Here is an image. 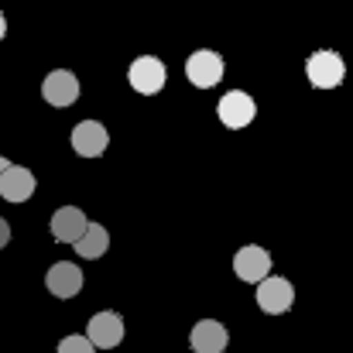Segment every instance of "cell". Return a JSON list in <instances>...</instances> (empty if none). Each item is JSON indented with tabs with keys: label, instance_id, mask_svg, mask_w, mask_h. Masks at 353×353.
<instances>
[{
	"label": "cell",
	"instance_id": "obj_9",
	"mask_svg": "<svg viewBox=\"0 0 353 353\" xmlns=\"http://www.w3.org/2000/svg\"><path fill=\"white\" fill-rule=\"evenodd\" d=\"M234 271L240 281H264L268 274H271V254L264 250V247H257V243H247V247H240L234 254Z\"/></svg>",
	"mask_w": 353,
	"mask_h": 353
},
{
	"label": "cell",
	"instance_id": "obj_11",
	"mask_svg": "<svg viewBox=\"0 0 353 353\" xmlns=\"http://www.w3.org/2000/svg\"><path fill=\"white\" fill-rule=\"evenodd\" d=\"M34 189H38L34 172L24 165H7V172L0 175V196L7 203H28L34 196Z\"/></svg>",
	"mask_w": 353,
	"mask_h": 353
},
{
	"label": "cell",
	"instance_id": "obj_15",
	"mask_svg": "<svg viewBox=\"0 0 353 353\" xmlns=\"http://www.w3.org/2000/svg\"><path fill=\"white\" fill-rule=\"evenodd\" d=\"M59 353H93V343L83 333H72V336H62L59 340Z\"/></svg>",
	"mask_w": 353,
	"mask_h": 353
},
{
	"label": "cell",
	"instance_id": "obj_1",
	"mask_svg": "<svg viewBox=\"0 0 353 353\" xmlns=\"http://www.w3.org/2000/svg\"><path fill=\"white\" fill-rule=\"evenodd\" d=\"M305 76L316 90H336L347 79V62L333 48H319L305 59Z\"/></svg>",
	"mask_w": 353,
	"mask_h": 353
},
{
	"label": "cell",
	"instance_id": "obj_4",
	"mask_svg": "<svg viewBox=\"0 0 353 353\" xmlns=\"http://www.w3.org/2000/svg\"><path fill=\"white\" fill-rule=\"evenodd\" d=\"M127 79H130V86H134L137 93L154 97V93H161V90H165L168 69H165V62H161V59H154V55H141V59H134V62H130Z\"/></svg>",
	"mask_w": 353,
	"mask_h": 353
},
{
	"label": "cell",
	"instance_id": "obj_18",
	"mask_svg": "<svg viewBox=\"0 0 353 353\" xmlns=\"http://www.w3.org/2000/svg\"><path fill=\"white\" fill-rule=\"evenodd\" d=\"M7 165H10V161H7V158H3V154H0V175H3V172H7Z\"/></svg>",
	"mask_w": 353,
	"mask_h": 353
},
{
	"label": "cell",
	"instance_id": "obj_7",
	"mask_svg": "<svg viewBox=\"0 0 353 353\" xmlns=\"http://www.w3.org/2000/svg\"><path fill=\"white\" fill-rule=\"evenodd\" d=\"M41 97H45L48 107L65 110V107H72V103L79 100V79H76L69 69H55V72L45 76V83H41Z\"/></svg>",
	"mask_w": 353,
	"mask_h": 353
},
{
	"label": "cell",
	"instance_id": "obj_14",
	"mask_svg": "<svg viewBox=\"0 0 353 353\" xmlns=\"http://www.w3.org/2000/svg\"><path fill=\"white\" fill-rule=\"evenodd\" d=\"M72 247L79 250V257L97 261V257H103V254H107V247H110V234H107V227H103V223H86L83 236H79Z\"/></svg>",
	"mask_w": 353,
	"mask_h": 353
},
{
	"label": "cell",
	"instance_id": "obj_13",
	"mask_svg": "<svg viewBox=\"0 0 353 353\" xmlns=\"http://www.w3.org/2000/svg\"><path fill=\"white\" fill-rule=\"evenodd\" d=\"M86 213L79 210V206H59L55 213H52V223H48V230L52 236L59 240V243H76L83 230H86Z\"/></svg>",
	"mask_w": 353,
	"mask_h": 353
},
{
	"label": "cell",
	"instance_id": "obj_5",
	"mask_svg": "<svg viewBox=\"0 0 353 353\" xmlns=\"http://www.w3.org/2000/svg\"><path fill=\"white\" fill-rule=\"evenodd\" d=\"M216 117L223 120L230 130H243L247 123H254V117H257V103H254L250 93L230 90L227 97H220V103H216Z\"/></svg>",
	"mask_w": 353,
	"mask_h": 353
},
{
	"label": "cell",
	"instance_id": "obj_6",
	"mask_svg": "<svg viewBox=\"0 0 353 353\" xmlns=\"http://www.w3.org/2000/svg\"><path fill=\"white\" fill-rule=\"evenodd\" d=\"M90 343H93V350L100 347V350H114L120 347V340H123V316L120 312H97L90 323H86V333H83Z\"/></svg>",
	"mask_w": 353,
	"mask_h": 353
},
{
	"label": "cell",
	"instance_id": "obj_12",
	"mask_svg": "<svg viewBox=\"0 0 353 353\" xmlns=\"http://www.w3.org/2000/svg\"><path fill=\"white\" fill-rule=\"evenodd\" d=\"M45 288H48L55 299H72V295H79V288H83V271H79L72 261H59V264L48 268Z\"/></svg>",
	"mask_w": 353,
	"mask_h": 353
},
{
	"label": "cell",
	"instance_id": "obj_10",
	"mask_svg": "<svg viewBox=\"0 0 353 353\" xmlns=\"http://www.w3.org/2000/svg\"><path fill=\"white\" fill-rule=\"evenodd\" d=\"M189 347L196 353H223L230 347V333L216 319H199L189 333Z\"/></svg>",
	"mask_w": 353,
	"mask_h": 353
},
{
	"label": "cell",
	"instance_id": "obj_8",
	"mask_svg": "<svg viewBox=\"0 0 353 353\" xmlns=\"http://www.w3.org/2000/svg\"><path fill=\"white\" fill-rule=\"evenodd\" d=\"M110 144V134L100 120H79L72 127V151L83 158H100Z\"/></svg>",
	"mask_w": 353,
	"mask_h": 353
},
{
	"label": "cell",
	"instance_id": "obj_16",
	"mask_svg": "<svg viewBox=\"0 0 353 353\" xmlns=\"http://www.w3.org/2000/svg\"><path fill=\"white\" fill-rule=\"evenodd\" d=\"M7 240H10V227H7V220L0 216V250L7 247Z\"/></svg>",
	"mask_w": 353,
	"mask_h": 353
},
{
	"label": "cell",
	"instance_id": "obj_2",
	"mask_svg": "<svg viewBox=\"0 0 353 353\" xmlns=\"http://www.w3.org/2000/svg\"><path fill=\"white\" fill-rule=\"evenodd\" d=\"M223 72H227L223 55L213 52V48H199V52H192V55L185 59V76H189V83L199 86V90H213V86L223 79Z\"/></svg>",
	"mask_w": 353,
	"mask_h": 353
},
{
	"label": "cell",
	"instance_id": "obj_17",
	"mask_svg": "<svg viewBox=\"0 0 353 353\" xmlns=\"http://www.w3.org/2000/svg\"><path fill=\"white\" fill-rule=\"evenodd\" d=\"M3 34H7V21H3V14H0V41H3Z\"/></svg>",
	"mask_w": 353,
	"mask_h": 353
},
{
	"label": "cell",
	"instance_id": "obj_3",
	"mask_svg": "<svg viewBox=\"0 0 353 353\" xmlns=\"http://www.w3.org/2000/svg\"><path fill=\"white\" fill-rule=\"evenodd\" d=\"M257 305L268 316H281L295 305V285L281 274H268L264 281H257Z\"/></svg>",
	"mask_w": 353,
	"mask_h": 353
}]
</instances>
